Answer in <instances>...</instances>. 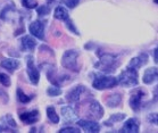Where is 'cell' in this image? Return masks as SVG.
I'll use <instances>...</instances> for the list:
<instances>
[{
	"mask_svg": "<svg viewBox=\"0 0 158 133\" xmlns=\"http://www.w3.org/2000/svg\"><path fill=\"white\" fill-rule=\"evenodd\" d=\"M44 25H46V22L35 21L31 23L29 30L32 35H34L40 40H43L44 39Z\"/></svg>",
	"mask_w": 158,
	"mask_h": 133,
	"instance_id": "cell-6",
	"label": "cell"
},
{
	"mask_svg": "<svg viewBox=\"0 0 158 133\" xmlns=\"http://www.w3.org/2000/svg\"><path fill=\"white\" fill-rule=\"evenodd\" d=\"M22 4L24 5L26 8H30V9L38 7V2L35 0H22Z\"/></svg>",
	"mask_w": 158,
	"mask_h": 133,
	"instance_id": "cell-27",
	"label": "cell"
},
{
	"mask_svg": "<svg viewBox=\"0 0 158 133\" xmlns=\"http://www.w3.org/2000/svg\"><path fill=\"white\" fill-rule=\"evenodd\" d=\"M154 94H155V98L158 99V85L154 89Z\"/></svg>",
	"mask_w": 158,
	"mask_h": 133,
	"instance_id": "cell-33",
	"label": "cell"
},
{
	"mask_svg": "<svg viewBox=\"0 0 158 133\" xmlns=\"http://www.w3.org/2000/svg\"><path fill=\"white\" fill-rule=\"evenodd\" d=\"M118 83L123 86H134L138 85V72L133 67H127L124 72L118 76Z\"/></svg>",
	"mask_w": 158,
	"mask_h": 133,
	"instance_id": "cell-2",
	"label": "cell"
},
{
	"mask_svg": "<svg viewBox=\"0 0 158 133\" xmlns=\"http://www.w3.org/2000/svg\"><path fill=\"white\" fill-rule=\"evenodd\" d=\"M154 2L155 4H158V0H154Z\"/></svg>",
	"mask_w": 158,
	"mask_h": 133,
	"instance_id": "cell-35",
	"label": "cell"
},
{
	"mask_svg": "<svg viewBox=\"0 0 158 133\" xmlns=\"http://www.w3.org/2000/svg\"><path fill=\"white\" fill-rule=\"evenodd\" d=\"M83 92H85V88L83 85H77V86H75V88H73L72 90L69 91V94H67V96H66V98H67V100H69V102H72V104L79 102Z\"/></svg>",
	"mask_w": 158,
	"mask_h": 133,
	"instance_id": "cell-8",
	"label": "cell"
},
{
	"mask_svg": "<svg viewBox=\"0 0 158 133\" xmlns=\"http://www.w3.org/2000/svg\"><path fill=\"white\" fill-rule=\"evenodd\" d=\"M89 113H90V115L92 116L94 118L99 119V118H101V117H102V115H104V109H102V107L99 105V102H98V101L92 100L91 102H90Z\"/></svg>",
	"mask_w": 158,
	"mask_h": 133,
	"instance_id": "cell-10",
	"label": "cell"
},
{
	"mask_svg": "<svg viewBox=\"0 0 158 133\" xmlns=\"http://www.w3.org/2000/svg\"><path fill=\"white\" fill-rule=\"evenodd\" d=\"M0 83L5 86H9L10 85V79L7 74H4V73H0Z\"/></svg>",
	"mask_w": 158,
	"mask_h": 133,
	"instance_id": "cell-26",
	"label": "cell"
},
{
	"mask_svg": "<svg viewBox=\"0 0 158 133\" xmlns=\"http://www.w3.org/2000/svg\"><path fill=\"white\" fill-rule=\"evenodd\" d=\"M47 115H48V118L50 119L52 123H55V124L59 122V117H58V115L56 114V110H55L54 107L47 108Z\"/></svg>",
	"mask_w": 158,
	"mask_h": 133,
	"instance_id": "cell-22",
	"label": "cell"
},
{
	"mask_svg": "<svg viewBox=\"0 0 158 133\" xmlns=\"http://www.w3.org/2000/svg\"><path fill=\"white\" fill-rule=\"evenodd\" d=\"M60 133H71V132H73V133H79L80 132V130L79 129H76V127H63V129L59 131Z\"/></svg>",
	"mask_w": 158,
	"mask_h": 133,
	"instance_id": "cell-30",
	"label": "cell"
},
{
	"mask_svg": "<svg viewBox=\"0 0 158 133\" xmlns=\"http://www.w3.org/2000/svg\"><path fill=\"white\" fill-rule=\"evenodd\" d=\"M47 92L50 97H55V96H59V94H61V90L57 85H55V86H50V88L48 89Z\"/></svg>",
	"mask_w": 158,
	"mask_h": 133,
	"instance_id": "cell-24",
	"label": "cell"
},
{
	"mask_svg": "<svg viewBox=\"0 0 158 133\" xmlns=\"http://www.w3.org/2000/svg\"><path fill=\"white\" fill-rule=\"evenodd\" d=\"M69 8H74L76 5L79 4V0H61Z\"/></svg>",
	"mask_w": 158,
	"mask_h": 133,
	"instance_id": "cell-29",
	"label": "cell"
},
{
	"mask_svg": "<svg viewBox=\"0 0 158 133\" xmlns=\"http://www.w3.org/2000/svg\"><path fill=\"white\" fill-rule=\"evenodd\" d=\"M148 61V56L146 54H141L140 56H138V57H134L133 59H131L130 61L129 66L130 67H133V69H140L141 66H143L144 64H147Z\"/></svg>",
	"mask_w": 158,
	"mask_h": 133,
	"instance_id": "cell-15",
	"label": "cell"
},
{
	"mask_svg": "<svg viewBox=\"0 0 158 133\" xmlns=\"http://www.w3.org/2000/svg\"><path fill=\"white\" fill-rule=\"evenodd\" d=\"M61 114H63L65 121H67V122H73L77 118V113L72 106H66V107L61 108Z\"/></svg>",
	"mask_w": 158,
	"mask_h": 133,
	"instance_id": "cell-12",
	"label": "cell"
},
{
	"mask_svg": "<svg viewBox=\"0 0 158 133\" xmlns=\"http://www.w3.org/2000/svg\"><path fill=\"white\" fill-rule=\"evenodd\" d=\"M1 66L4 69H8L9 72H14L15 69H18L19 61L16 60V59H5V60L1 61Z\"/></svg>",
	"mask_w": 158,
	"mask_h": 133,
	"instance_id": "cell-19",
	"label": "cell"
},
{
	"mask_svg": "<svg viewBox=\"0 0 158 133\" xmlns=\"http://www.w3.org/2000/svg\"><path fill=\"white\" fill-rule=\"evenodd\" d=\"M122 101V96L119 94H109V97L106 99V104L108 107H117Z\"/></svg>",
	"mask_w": 158,
	"mask_h": 133,
	"instance_id": "cell-18",
	"label": "cell"
},
{
	"mask_svg": "<svg viewBox=\"0 0 158 133\" xmlns=\"http://www.w3.org/2000/svg\"><path fill=\"white\" fill-rule=\"evenodd\" d=\"M55 18H57L59 21H69V11L67 9L64 7H61V6H58L56 9H55V14H54Z\"/></svg>",
	"mask_w": 158,
	"mask_h": 133,
	"instance_id": "cell-16",
	"label": "cell"
},
{
	"mask_svg": "<svg viewBox=\"0 0 158 133\" xmlns=\"http://www.w3.org/2000/svg\"><path fill=\"white\" fill-rule=\"evenodd\" d=\"M48 1H49V2H52V1H54V0H48Z\"/></svg>",
	"mask_w": 158,
	"mask_h": 133,
	"instance_id": "cell-36",
	"label": "cell"
},
{
	"mask_svg": "<svg viewBox=\"0 0 158 133\" xmlns=\"http://www.w3.org/2000/svg\"><path fill=\"white\" fill-rule=\"evenodd\" d=\"M36 42L34 41L33 38L26 35L22 39V49L23 50H33L35 48Z\"/></svg>",
	"mask_w": 158,
	"mask_h": 133,
	"instance_id": "cell-17",
	"label": "cell"
},
{
	"mask_svg": "<svg viewBox=\"0 0 158 133\" xmlns=\"http://www.w3.org/2000/svg\"><path fill=\"white\" fill-rule=\"evenodd\" d=\"M0 131H8L7 127H2V126H0Z\"/></svg>",
	"mask_w": 158,
	"mask_h": 133,
	"instance_id": "cell-34",
	"label": "cell"
},
{
	"mask_svg": "<svg viewBox=\"0 0 158 133\" xmlns=\"http://www.w3.org/2000/svg\"><path fill=\"white\" fill-rule=\"evenodd\" d=\"M143 83L146 84H150L154 81L158 80V69H155V67H151V69H148L143 74Z\"/></svg>",
	"mask_w": 158,
	"mask_h": 133,
	"instance_id": "cell-14",
	"label": "cell"
},
{
	"mask_svg": "<svg viewBox=\"0 0 158 133\" xmlns=\"http://www.w3.org/2000/svg\"><path fill=\"white\" fill-rule=\"evenodd\" d=\"M118 64V56L113 54H104L100 56V59L96 64V67L105 73H113L115 72Z\"/></svg>",
	"mask_w": 158,
	"mask_h": 133,
	"instance_id": "cell-1",
	"label": "cell"
},
{
	"mask_svg": "<svg viewBox=\"0 0 158 133\" xmlns=\"http://www.w3.org/2000/svg\"><path fill=\"white\" fill-rule=\"evenodd\" d=\"M125 118V114H114L113 116H110L109 117V119H107L106 122H105V124L107 126L111 125V124H114V123L116 122H119V121H122V119Z\"/></svg>",
	"mask_w": 158,
	"mask_h": 133,
	"instance_id": "cell-21",
	"label": "cell"
},
{
	"mask_svg": "<svg viewBox=\"0 0 158 133\" xmlns=\"http://www.w3.org/2000/svg\"><path fill=\"white\" fill-rule=\"evenodd\" d=\"M21 121H23L26 124H34L39 118V112L38 110H33L30 113H23L19 115Z\"/></svg>",
	"mask_w": 158,
	"mask_h": 133,
	"instance_id": "cell-13",
	"label": "cell"
},
{
	"mask_svg": "<svg viewBox=\"0 0 158 133\" xmlns=\"http://www.w3.org/2000/svg\"><path fill=\"white\" fill-rule=\"evenodd\" d=\"M66 25H67V27H69L71 31H72L73 33H75V34H79V32H77V30L74 27V25H73V23L71 22V19H69V21H66Z\"/></svg>",
	"mask_w": 158,
	"mask_h": 133,
	"instance_id": "cell-31",
	"label": "cell"
},
{
	"mask_svg": "<svg viewBox=\"0 0 158 133\" xmlns=\"http://www.w3.org/2000/svg\"><path fill=\"white\" fill-rule=\"evenodd\" d=\"M148 121L155 125H158V113H152L150 115H148Z\"/></svg>",
	"mask_w": 158,
	"mask_h": 133,
	"instance_id": "cell-28",
	"label": "cell"
},
{
	"mask_svg": "<svg viewBox=\"0 0 158 133\" xmlns=\"http://www.w3.org/2000/svg\"><path fill=\"white\" fill-rule=\"evenodd\" d=\"M118 84V80L114 76H97L94 79L92 85L97 90H105V89H110Z\"/></svg>",
	"mask_w": 158,
	"mask_h": 133,
	"instance_id": "cell-3",
	"label": "cell"
},
{
	"mask_svg": "<svg viewBox=\"0 0 158 133\" xmlns=\"http://www.w3.org/2000/svg\"><path fill=\"white\" fill-rule=\"evenodd\" d=\"M154 58H155V61H156V63H158V48H156V49H155Z\"/></svg>",
	"mask_w": 158,
	"mask_h": 133,
	"instance_id": "cell-32",
	"label": "cell"
},
{
	"mask_svg": "<svg viewBox=\"0 0 158 133\" xmlns=\"http://www.w3.org/2000/svg\"><path fill=\"white\" fill-rule=\"evenodd\" d=\"M1 122H4L5 126H6L8 130L16 129V127H17V124L15 123V121L13 119L11 115H6L5 117H2V118H1Z\"/></svg>",
	"mask_w": 158,
	"mask_h": 133,
	"instance_id": "cell-20",
	"label": "cell"
},
{
	"mask_svg": "<svg viewBox=\"0 0 158 133\" xmlns=\"http://www.w3.org/2000/svg\"><path fill=\"white\" fill-rule=\"evenodd\" d=\"M17 98L22 104H26V102H29V101L32 99V97H27V96L22 91V89H17Z\"/></svg>",
	"mask_w": 158,
	"mask_h": 133,
	"instance_id": "cell-23",
	"label": "cell"
},
{
	"mask_svg": "<svg viewBox=\"0 0 158 133\" xmlns=\"http://www.w3.org/2000/svg\"><path fill=\"white\" fill-rule=\"evenodd\" d=\"M26 64H27V74H29V77L31 80V82L36 85L39 83V79H40V74L39 71L34 66V61H33V57L32 56H27L26 57Z\"/></svg>",
	"mask_w": 158,
	"mask_h": 133,
	"instance_id": "cell-5",
	"label": "cell"
},
{
	"mask_svg": "<svg viewBox=\"0 0 158 133\" xmlns=\"http://www.w3.org/2000/svg\"><path fill=\"white\" fill-rule=\"evenodd\" d=\"M77 125L81 126L86 132H99L100 126L94 121H86V119H80L77 121Z\"/></svg>",
	"mask_w": 158,
	"mask_h": 133,
	"instance_id": "cell-9",
	"label": "cell"
},
{
	"mask_svg": "<svg viewBox=\"0 0 158 133\" xmlns=\"http://www.w3.org/2000/svg\"><path fill=\"white\" fill-rule=\"evenodd\" d=\"M77 57H79V52L75 50H67L61 59V64L65 69L74 71V72H79V66H77Z\"/></svg>",
	"mask_w": 158,
	"mask_h": 133,
	"instance_id": "cell-4",
	"label": "cell"
},
{
	"mask_svg": "<svg viewBox=\"0 0 158 133\" xmlns=\"http://www.w3.org/2000/svg\"><path fill=\"white\" fill-rule=\"evenodd\" d=\"M36 11H38V14H39L40 16H43V15L49 14V11H50V7L47 6V5H43V6H40V7L36 8Z\"/></svg>",
	"mask_w": 158,
	"mask_h": 133,
	"instance_id": "cell-25",
	"label": "cell"
},
{
	"mask_svg": "<svg viewBox=\"0 0 158 133\" xmlns=\"http://www.w3.org/2000/svg\"><path fill=\"white\" fill-rule=\"evenodd\" d=\"M139 122H138L137 118H130L126 121V123L124 124L122 129H121V132L127 133V132H132V133H137L139 131Z\"/></svg>",
	"mask_w": 158,
	"mask_h": 133,
	"instance_id": "cell-11",
	"label": "cell"
},
{
	"mask_svg": "<svg viewBox=\"0 0 158 133\" xmlns=\"http://www.w3.org/2000/svg\"><path fill=\"white\" fill-rule=\"evenodd\" d=\"M144 97V92L141 89H137L135 91H133L130 98V106L132 108L134 112L139 110L141 107V101L142 98Z\"/></svg>",
	"mask_w": 158,
	"mask_h": 133,
	"instance_id": "cell-7",
	"label": "cell"
}]
</instances>
